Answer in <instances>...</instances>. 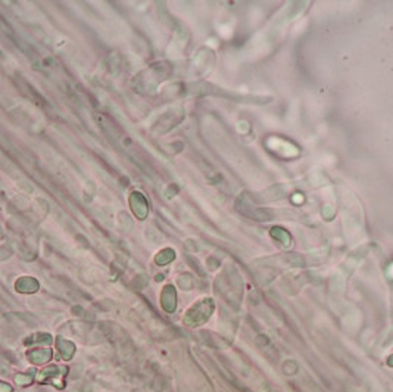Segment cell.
<instances>
[{
	"label": "cell",
	"instance_id": "obj_1",
	"mask_svg": "<svg viewBox=\"0 0 393 392\" xmlns=\"http://www.w3.org/2000/svg\"><path fill=\"white\" fill-rule=\"evenodd\" d=\"M212 310H214V302H212L211 299H205L202 302H197L196 305L186 314L184 322L189 326L202 324V323L206 322L209 319V316L212 314Z\"/></svg>",
	"mask_w": 393,
	"mask_h": 392
},
{
	"label": "cell",
	"instance_id": "obj_2",
	"mask_svg": "<svg viewBox=\"0 0 393 392\" xmlns=\"http://www.w3.org/2000/svg\"><path fill=\"white\" fill-rule=\"evenodd\" d=\"M67 373V369H61L56 366H50L44 369L40 373L39 380L42 383H55L57 388H64V376Z\"/></svg>",
	"mask_w": 393,
	"mask_h": 392
},
{
	"label": "cell",
	"instance_id": "obj_3",
	"mask_svg": "<svg viewBox=\"0 0 393 392\" xmlns=\"http://www.w3.org/2000/svg\"><path fill=\"white\" fill-rule=\"evenodd\" d=\"M27 355H28L31 363L44 364L52 358V351L49 348H37V350L29 351Z\"/></svg>",
	"mask_w": 393,
	"mask_h": 392
},
{
	"label": "cell",
	"instance_id": "obj_4",
	"mask_svg": "<svg viewBox=\"0 0 393 392\" xmlns=\"http://www.w3.org/2000/svg\"><path fill=\"white\" fill-rule=\"evenodd\" d=\"M175 304H177V301H175V292H174L172 286H167V288L164 289V292H162V305H164V308H165L167 311L172 313L174 308H175Z\"/></svg>",
	"mask_w": 393,
	"mask_h": 392
},
{
	"label": "cell",
	"instance_id": "obj_5",
	"mask_svg": "<svg viewBox=\"0 0 393 392\" xmlns=\"http://www.w3.org/2000/svg\"><path fill=\"white\" fill-rule=\"evenodd\" d=\"M57 350H59L64 360H71V357H72L74 352H75V347H74V344L70 342V341L57 339Z\"/></svg>",
	"mask_w": 393,
	"mask_h": 392
},
{
	"label": "cell",
	"instance_id": "obj_6",
	"mask_svg": "<svg viewBox=\"0 0 393 392\" xmlns=\"http://www.w3.org/2000/svg\"><path fill=\"white\" fill-rule=\"evenodd\" d=\"M16 289L19 292H34L39 289V283H37V280L29 279V277L19 279L16 282Z\"/></svg>",
	"mask_w": 393,
	"mask_h": 392
},
{
	"label": "cell",
	"instance_id": "obj_7",
	"mask_svg": "<svg viewBox=\"0 0 393 392\" xmlns=\"http://www.w3.org/2000/svg\"><path fill=\"white\" fill-rule=\"evenodd\" d=\"M50 342H52V338H50V335H46V333H39V335L33 336V338L25 341V344H36V345H39V344L49 345Z\"/></svg>",
	"mask_w": 393,
	"mask_h": 392
},
{
	"label": "cell",
	"instance_id": "obj_8",
	"mask_svg": "<svg viewBox=\"0 0 393 392\" xmlns=\"http://www.w3.org/2000/svg\"><path fill=\"white\" fill-rule=\"evenodd\" d=\"M172 260H174V252L171 251V249L162 251V254H159V255L156 257V263H158L159 266H164V264H167V263L172 261Z\"/></svg>",
	"mask_w": 393,
	"mask_h": 392
},
{
	"label": "cell",
	"instance_id": "obj_9",
	"mask_svg": "<svg viewBox=\"0 0 393 392\" xmlns=\"http://www.w3.org/2000/svg\"><path fill=\"white\" fill-rule=\"evenodd\" d=\"M34 379V375H16L15 376V382L19 385H29Z\"/></svg>",
	"mask_w": 393,
	"mask_h": 392
},
{
	"label": "cell",
	"instance_id": "obj_10",
	"mask_svg": "<svg viewBox=\"0 0 393 392\" xmlns=\"http://www.w3.org/2000/svg\"><path fill=\"white\" fill-rule=\"evenodd\" d=\"M0 391L2 392H12V386H9V385H6L5 382H2V383H0Z\"/></svg>",
	"mask_w": 393,
	"mask_h": 392
},
{
	"label": "cell",
	"instance_id": "obj_11",
	"mask_svg": "<svg viewBox=\"0 0 393 392\" xmlns=\"http://www.w3.org/2000/svg\"><path fill=\"white\" fill-rule=\"evenodd\" d=\"M387 364H389V366H392V367H393V355H390V358H389V361H387Z\"/></svg>",
	"mask_w": 393,
	"mask_h": 392
}]
</instances>
